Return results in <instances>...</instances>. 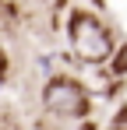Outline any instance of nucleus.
Here are the masks:
<instances>
[{"instance_id":"nucleus-1","label":"nucleus","mask_w":127,"mask_h":130,"mask_svg":"<svg viewBox=\"0 0 127 130\" xmlns=\"http://www.w3.org/2000/svg\"><path fill=\"white\" fill-rule=\"evenodd\" d=\"M67 42H71V53L81 63H106L113 56V49H117L113 28L99 14L81 11V7H74L67 14Z\"/></svg>"},{"instance_id":"nucleus-2","label":"nucleus","mask_w":127,"mask_h":130,"mask_svg":"<svg viewBox=\"0 0 127 130\" xmlns=\"http://www.w3.org/2000/svg\"><path fill=\"white\" fill-rule=\"evenodd\" d=\"M42 109L57 120H85L88 109H92V99H88V88L81 81H74L67 74H57L42 88Z\"/></svg>"},{"instance_id":"nucleus-3","label":"nucleus","mask_w":127,"mask_h":130,"mask_svg":"<svg viewBox=\"0 0 127 130\" xmlns=\"http://www.w3.org/2000/svg\"><path fill=\"white\" fill-rule=\"evenodd\" d=\"M21 7L18 4H11V0H0V32H11V28H14V25H18V14Z\"/></svg>"},{"instance_id":"nucleus-4","label":"nucleus","mask_w":127,"mask_h":130,"mask_svg":"<svg viewBox=\"0 0 127 130\" xmlns=\"http://www.w3.org/2000/svg\"><path fill=\"white\" fill-rule=\"evenodd\" d=\"M14 123H18V116H14V109L0 102V130H21V127H14Z\"/></svg>"},{"instance_id":"nucleus-5","label":"nucleus","mask_w":127,"mask_h":130,"mask_svg":"<svg viewBox=\"0 0 127 130\" xmlns=\"http://www.w3.org/2000/svg\"><path fill=\"white\" fill-rule=\"evenodd\" d=\"M106 130H127V106L117 109V116L109 120V127H106Z\"/></svg>"},{"instance_id":"nucleus-6","label":"nucleus","mask_w":127,"mask_h":130,"mask_svg":"<svg viewBox=\"0 0 127 130\" xmlns=\"http://www.w3.org/2000/svg\"><path fill=\"white\" fill-rule=\"evenodd\" d=\"M7 67H11V63H7V49L0 46V77H7Z\"/></svg>"},{"instance_id":"nucleus-7","label":"nucleus","mask_w":127,"mask_h":130,"mask_svg":"<svg viewBox=\"0 0 127 130\" xmlns=\"http://www.w3.org/2000/svg\"><path fill=\"white\" fill-rule=\"evenodd\" d=\"M117 70H120V74H124V70H127V46H124V56L117 60Z\"/></svg>"},{"instance_id":"nucleus-8","label":"nucleus","mask_w":127,"mask_h":130,"mask_svg":"<svg viewBox=\"0 0 127 130\" xmlns=\"http://www.w3.org/2000/svg\"><path fill=\"white\" fill-rule=\"evenodd\" d=\"M95 4H103V0H95Z\"/></svg>"}]
</instances>
